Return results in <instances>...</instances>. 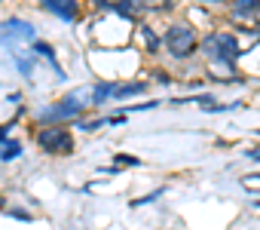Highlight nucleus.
<instances>
[{"label": "nucleus", "instance_id": "nucleus-10", "mask_svg": "<svg viewBox=\"0 0 260 230\" xmlns=\"http://www.w3.org/2000/svg\"><path fill=\"white\" fill-rule=\"evenodd\" d=\"M25 154V148H22V141H16V138H7L4 145H0V163H13V160H19Z\"/></svg>", "mask_w": 260, "mask_h": 230}, {"label": "nucleus", "instance_id": "nucleus-7", "mask_svg": "<svg viewBox=\"0 0 260 230\" xmlns=\"http://www.w3.org/2000/svg\"><path fill=\"white\" fill-rule=\"evenodd\" d=\"M31 52H34V59H43V62H49V68L55 71V80H64V68L58 65L52 43H46V40H34V43H31Z\"/></svg>", "mask_w": 260, "mask_h": 230}, {"label": "nucleus", "instance_id": "nucleus-22", "mask_svg": "<svg viewBox=\"0 0 260 230\" xmlns=\"http://www.w3.org/2000/svg\"><path fill=\"white\" fill-rule=\"evenodd\" d=\"M257 209H260V199H257Z\"/></svg>", "mask_w": 260, "mask_h": 230}, {"label": "nucleus", "instance_id": "nucleus-13", "mask_svg": "<svg viewBox=\"0 0 260 230\" xmlns=\"http://www.w3.org/2000/svg\"><path fill=\"white\" fill-rule=\"evenodd\" d=\"M169 187H156V190H150V193H144V196H138V199H132V203H128V206H132V209H141V206H150V203H156L162 193H166Z\"/></svg>", "mask_w": 260, "mask_h": 230}, {"label": "nucleus", "instance_id": "nucleus-6", "mask_svg": "<svg viewBox=\"0 0 260 230\" xmlns=\"http://www.w3.org/2000/svg\"><path fill=\"white\" fill-rule=\"evenodd\" d=\"M147 89V80H113L110 83V101H122V98H132V95H141Z\"/></svg>", "mask_w": 260, "mask_h": 230}, {"label": "nucleus", "instance_id": "nucleus-20", "mask_svg": "<svg viewBox=\"0 0 260 230\" xmlns=\"http://www.w3.org/2000/svg\"><path fill=\"white\" fill-rule=\"evenodd\" d=\"M245 157H248V160H254V163H260V145H257V148H248V151H245Z\"/></svg>", "mask_w": 260, "mask_h": 230}, {"label": "nucleus", "instance_id": "nucleus-9", "mask_svg": "<svg viewBox=\"0 0 260 230\" xmlns=\"http://www.w3.org/2000/svg\"><path fill=\"white\" fill-rule=\"evenodd\" d=\"M98 10H104V13H113L116 19H125V22H132L135 16H138V4H107V0H98Z\"/></svg>", "mask_w": 260, "mask_h": 230}, {"label": "nucleus", "instance_id": "nucleus-2", "mask_svg": "<svg viewBox=\"0 0 260 230\" xmlns=\"http://www.w3.org/2000/svg\"><path fill=\"white\" fill-rule=\"evenodd\" d=\"M162 43H166V49H169L172 59L184 62V59H190V55L199 49V34H196V28L187 25V22H172V25L162 31Z\"/></svg>", "mask_w": 260, "mask_h": 230}, {"label": "nucleus", "instance_id": "nucleus-19", "mask_svg": "<svg viewBox=\"0 0 260 230\" xmlns=\"http://www.w3.org/2000/svg\"><path fill=\"white\" fill-rule=\"evenodd\" d=\"M159 101H141V104H132V107H125L122 113H128V110H150V107H156Z\"/></svg>", "mask_w": 260, "mask_h": 230}, {"label": "nucleus", "instance_id": "nucleus-16", "mask_svg": "<svg viewBox=\"0 0 260 230\" xmlns=\"http://www.w3.org/2000/svg\"><path fill=\"white\" fill-rule=\"evenodd\" d=\"M7 215H10V218H16V221H25V224H31V221H34V215H31V212H25V209H7Z\"/></svg>", "mask_w": 260, "mask_h": 230}, {"label": "nucleus", "instance_id": "nucleus-17", "mask_svg": "<svg viewBox=\"0 0 260 230\" xmlns=\"http://www.w3.org/2000/svg\"><path fill=\"white\" fill-rule=\"evenodd\" d=\"M242 187L245 190H260V172L257 175H242Z\"/></svg>", "mask_w": 260, "mask_h": 230}, {"label": "nucleus", "instance_id": "nucleus-21", "mask_svg": "<svg viewBox=\"0 0 260 230\" xmlns=\"http://www.w3.org/2000/svg\"><path fill=\"white\" fill-rule=\"evenodd\" d=\"M156 83H162V86H166V83H172V77H169L166 71H156Z\"/></svg>", "mask_w": 260, "mask_h": 230}, {"label": "nucleus", "instance_id": "nucleus-15", "mask_svg": "<svg viewBox=\"0 0 260 230\" xmlns=\"http://www.w3.org/2000/svg\"><path fill=\"white\" fill-rule=\"evenodd\" d=\"M104 123H107V117H104V120H77L74 126H77V129H83V132H95V129H101Z\"/></svg>", "mask_w": 260, "mask_h": 230}, {"label": "nucleus", "instance_id": "nucleus-4", "mask_svg": "<svg viewBox=\"0 0 260 230\" xmlns=\"http://www.w3.org/2000/svg\"><path fill=\"white\" fill-rule=\"evenodd\" d=\"M37 145H40L46 154L61 157V154H71V151H74V132H71L68 126H43V129L37 132Z\"/></svg>", "mask_w": 260, "mask_h": 230}, {"label": "nucleus", "instance_id": "nucleus-14", "mask_svg": "<svg viewBox=\"0 0 260 230\" xmlns=\"http://www.w3.org/2000/svg\"><path fill=\"white\" fill-rule=\"evenodd\" d=\"M113 166H116V169H122V166H132V169H138V166H141V157L119 154V151H116V154H113Z\"/></svg>", "mask_w": 260, "mask_h": 230}, {"label": "nucleus", "instance_id": "nucleus-11", "mask_svg": "<svg viewBox=\"0 0 260 230\" xmlns=\"http://www.w3.org/2000/svg\"><path fill=\"white\" fill-rule=\"evenodd\" d=\"M138 34H141V40L147 43V52H150V55H156V52H159V46H162V37H159L150 25H141V28H138Z\"/></svg>", "mask_w": 260, "mask_h": 230}, {"label": "nucleus", "instance_id": "nucleus-5", "mask_svg": "<svg viewBox=\"0 0 260 230\" xmlns=\"http://www.w3.org/2000/svg\"><path fill=\"white\" fill-rule=\"evenodd\" d=\"M37 40V31L31 22L25 19H7V22H0V43L10 46V49H19L22 43H34Z\"/></svg>", "mask_w": 260, "mask_h": 230}, {"label": "nucleus", "instance_id": "nucleus-8", "mask_svg": "<svg viewBox=\"0 0 260 230\" xmlns=\"http://www.w3.org/2000/svg\"><path fill=\"white\" fill-rule=\"evenodd\" d=\"M43 10L52 13V16H58V19H64V22H74L80 16V7L71 4V0H43Z\"/></svg>", "mask_w": 260, "mask_h": 230}, {"label": "nucleus", "instance_id": "nucleus-18", "mask_svg": "<svg viewBox=\"0 0 260 230\" xmlns=\"http://www.w3.org/2000/svg\"><path fill=\"white\" fill-rule=\"evenodd\" d=\"M16 129V120H10V123H4V126H0V145H4L7 138H10V132Z\"/></svg>", "mask_w": 260, "mask_h": 230}, {"label": "nucleus", "instance_id": "nucleus-1", "mask_svg": "<svg viewBox=\"0 0 260 230\" xmlns=\"http://www.w3.org/2000/svg\"><path fill=\"white\" fill-rule=\"evenodd\" d=\"M199 49H202L217 68H226V71H233L236 62L242 59V43H239L230 31H211V34H205L202 43H199Z\"/></svg>", "mask_w": 260, "mask_h": 230}, {"label": "nucleus", "instance_id": "nucleus-3", "mask_svg": "<svg viewBox=\"0 0 260 230\" xmlns=\"http://www.w3.org/2000/svg\"><path fill=\"white\" fill-rule=\"evenodd\" d=\"M83 107H86V104H83L80 95L74 92V95H68V98H61V101L43 107V110H40V123L64 126V120H80V117H83Z\"/></svg>", "mask_w": 260, "mask_h": 230}, {"label": "nucleus", "instance_id": "nucleus-12", "mask_svg": "<svg viewBox=\"0 0 260 230\" xmlns=\"http://www.w3.org/2000/svg\"><path fill=\"white\" fill-rule=\"evenodd\" d=\"M233 13L242 16V19H254V16H260V4H257V0H245V4L233 7Z\"/></svg>", "mask_w": 260, "mask_h": 230}]
</instances>
